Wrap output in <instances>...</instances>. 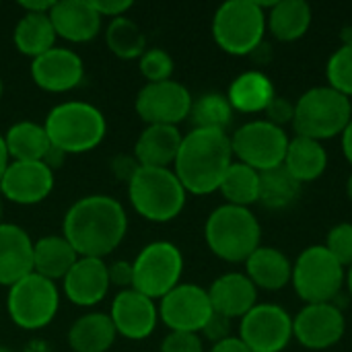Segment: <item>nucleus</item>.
Segmentation results:
<instances>
[{
  "mask_svg": "<svg viewBox=\"0 0 352 352\" xmlns=\"http://www.w3.org/2000/svg\"><path fill=\"white\" fill-rule=\"evenodd\" d=\"M128 219L124 206L103 194L76 200L62 223V235L80 258H101L111 254L124 239Z\"/></svg>",
  "mask_w": 352,
  "mask_h": 352,
  "instance_id": "nucleus-1",
  "label": "nucleus"
},
{
  "mask_svg": "<svg viewBox=\"0 0 352 352\" xmlns=\"http://www.w3.org/2000/svg\"><path fill=\"white\" fill-rule=\"evenodd\" d=\"M231 163L233 148L231 136H227V132L194 128L182 138L173 173L186 192L206 196L219 190Z\"/></svg>",
  "mask_w": 352,
  "mask_h": 352,
  "instance_id": "nucleus-2",
  "label": "nucleus"
},
{
  "mask_svg": "<svg viewBox=\"0 0 352 352\" xmlns=\"http://www.w3.org/2000/svg\"><path fill=\"white\" fill-rule=\"evenodd\" d=\"M43 128L52 146L64 155H78L101 144L107 132V122L91 103L64 101L50 109Z\"/></svg>",
  "mask_w": 352,
  "mask_h": 352,
  "instance_id": "nucleus-3",
  "label": "nucleus"
},
{
  "mask_svg": "<svg viewBox=\"0 0 352 352\" xmlns=\"http://www.w3.org/2000/svg\"><path fill=\"white\" fill-rule=\"evenodd\" d=\"M204 239L217 258L225 262H245L260 248L262 229L250 208L223 204L206 219Z\"/></svg>",
  "mask_w": 352,
  "mask_h": 352,
  "instance_id": "nucleus-4",
  "label": "nucleus"
},
{
  "mask_svg": "<svg viewBox=\"0 0 352 352\" xmlns=\"http://www.w3.org/2000/svg\"><path fill=\"white\" fill-rule=\"evenodd\" d=\"M132 208L146 221L169 223L182 214L188 192L167 167H138L128 182Z\"/></svg>",
  "mask_w": 352,
  "mask_h": 352,
  "instance_id": "nucleus-5",
  "label": "nucleus"
},
{
  "mask_svg": "<svg viewBox=\"0 0 352 352\" xmlns=\"http://www.w3.org/2000/svg\"><path fill=\"white\" fill-rule=\"evenodd\" d=\"M352 120L351 99L332 87H314L295 103L293 128L297 136L328 140L344 132Z\"/></svg>",
  "mask_w": 352,
  "mask_h": 352,
  "instance_id": "nucleus-6",
  "label": "nucleus"
},
{
  "mask_svg": "<svg viewBox=\"0 0 352 352\" xmlns=\"http://www.w3.org/2000/svg\"><path fill=\"white\" fill-rule=\"evenodd\" d=\"M266 10L256 0H229L212 19L217 45L231 56H250L264 43Z\"/></svg>",
  "mask_w": 352,
  "mask_h": 352,
  "instance_id": "nucleus-7",
  "label": "nucleus"
},
{
  "mask_svg": "<svg viewBox=\"0 0 352 352\" xmlns=\"http://www.w3.org/2000/svg\"><path fill=\"white\" fill-rule=\"evenodd\" d=\"M346 280L344 266L324 248L311 245L293 264L291 283L295 293L309 303H332Z\"/></svg>",
  "mask_w": 352,
  "mask_h": 352,
  "instance_id": "nucleus-8",
  "label": "nucleus"
},
{
  "mask_svg": "<svg viewBox=\"0 0 352 352\" xmlns=\"http://www.w3.org/2000/svg\"><path fill=\"white\" fill-rule=\"evenodd\" d=\"M132 289L155 301L163 299L179 285L184 274V256L171 241H153L140 250L132 262Z\"/></svg>",
  "mask_w": 352,
  "mask_h": 352,
  "instance_id": "nucleus-9",
  "label": "nucleus"
},
{
  "mask_svg": "<svg viewBox=\"0 0 352 352\" xmlns=\"http://www.w3.org/2000/svg\"><path fill=\"white\" fill-rule=\"evenodd\" d=\"M60 295L56 283L31 272L8 287L6 309L14 326L23 330H41L58 314Z\"/></svg>",
  "mask_w": 352,
  "mask_h": 352,
  "instance_id": "nucleus-10",
  "label": "nucleus"
},
{
  "mask_svg": "<svg viewBox=\"0 0 352 352\" xmlns=\"http://www.w3.org/2000/svg\"><path fill=\"white\" fill-rule=\"evenodd\" d=\"M231 148L239 163L262 173L285 163L289 136L285 128H278L268 120H254L235 130L231 136Z\"/></svg>",
  "mask_w": 352,
  "mask_h": 352,
  "instance_id": "nucleus-11",
  "label": "nucleus"
},
{
  "mask_svg": "<svg viewBox=\"0 0 352 352\" xmlns=\"http://www.w3.org/2000/svg\"><path fill=\"white\" fill-rule=\"evenodd\" d=\"M190 91L177 80L146 82L136 95V113L148 126H177L190 118Z\"/></svg>",
  "mask_w": 352,
  "mask_h": 352,
  "instance_id": "nucleus-12",
  "label": "nucleus"
},
{
  "mask_svg": "<svg viewBox=\"0 0 352 352\" xmlns=\"http://www.w3.org/2000/svg\"><path fill=\"white\" fill-rule=\"evenodd\" d=\"M239 338L252 352L285 351L293 338V318L274 303L256 305L241 318Z\"/></svg>",
  "mask_w": 352,
  "mask_h": 352,
  "instance_id": "nucleus-13",
  "label": "nucleus"
},
{
  "mask_svg": "<svg viewBox=\"0 0 352 352\" xmlns=\"http://www.w3.org/2000/svg\"><path fill=\"white\" fill-rule=\"evenodd\" d=\"M159 318L171 332L198 334L210 320L212 305L208 291L198 285L179 283L159 303Z\"/></svg>",
  "mask_w": 352,
  "mask_h": 352,
  "instance_id": "nucleus-14",
  "label": "nucleus"
},
{
  "mask_svg": "<svg viewBox=\"0 0 352 352\" xmlns=\"http://www.w3.org/2000/svg\"><path fill=\"white\" fill-rule=\"evenodd\" d=\"M346 320L334 303H309L293 320V338L309 351H326L344 336Z\"/></svg>",
  "mask_w": 352,
  "mask_h": 352,
  "instance_id": "nucleus-15",
  "label": "nucleus"
},
{
  "mask_svg": "<svg viewBox=\"0 0 352 352\" xmlns=\"http://www.w3.org/2000/svg\"><path fill=\"white\" fill-rule=\"evenodd\" d=\"M54 190V171L43 161H10L2 182L0 194L23 206L43 202Z\"/></svg>",
  "mask_w": 352,
  "mask_h": 352,
  "instance_id": "nucleus-16",
  "label": "nucleus"
},
{
  "mask_svg": "<svg viewBox=\"0 0 352 352\" xmlns=\"http://www.w3.org/2000/svg\"><path fill=\"white\" fill-rule=\"evenodd\" d=\"M33 82L47 93H66L76 89L85 76L82 58L66 47H52L31 62Z\"/></svg>",
  "mask_w": 352,
  "mask_h": 352,
  "instance_id": "nucleus-17",
  "label": "nucleus"
},
{
  "mask_svg": "<svg viewBox=\"0 0 352 352\" xmlns=\"http://www.w3.org/2000/svg\"><path fill=\"white\" fill-rule=\"evenodd\" d=\"M109 318L120 336L128 340H144L157 326L159 309L146 295L138 293L136 289H126L116 295Z\"/></svg>",
  "mask_w": 352,
  "mask_h": 352,
  "instance_id": "nucleus-18",
  "label": "nucleus"
},
{
  "mask_svg": "<svg viewBox=\"0 0 352 352\" xmlns=\"http://www.w3.org/2000/svg\"><path fill=\"white\" fill-rule=\"evenodd\" d=\"M64 295L78 307H93L109 291L107 264L101 258H78L62 280Z\"/></svg>",
  "mask_w": 352,
  "mask_h": 352,
  "instance_id": "nucleus-19",
  "label": "nucleus"
},
{
  "mask_svg": "<svg viewBox=\"0 0 352 352\" xmlns=\"http://www.w3.org/2000/svg\"><path fill=\"white\" fill-rule=\"evenodd\" d=\"M50 19L58 37L70 43H87L99 35L101 14L93 8L91 0H62L54 2Z\"/></svg>",
  "mask_w": 352,
  "mask_h": 352,
  "instance_id": "nucleus-20",
  "label": "nucleus"
},
{
  "mask_svg": "<svg viewBox=\"0 0 352 352\" xmlns=\"http://www.w3.org/2000/svg\"><path fill=\"white\" fill-rule=\"evenodd\" d=\"M210 305L214 314H221L229 320H241L258 303L256 285L241 272H229L219 276L208 289Z\"/></svg>",
  "mask_w": 352,
  "mask_h": 352,
  "instance_id": "nucleus-21",
  "label": "nucleus"
},
{
  "mask_svg": "<svg viewBox=\"0 0 352 352\" xmlns=\"http://www.w3.org/2000/svg\"><path fill=\"white\" fill-rule=\"evenodd\" d=\"M33 272V241L25 229L0 225V287H12Z\"/></svg>",
  "mask_w": 352,
  "mask_h": 352,
  "instance_id": "nucleus-22",
  "label": "nucleus"
},
{
  "mask_svg": "<svg viewBox=\"0 0 352 352\" xmlns=\"http://www.w3.org/2000/svg\"><path fill=\"white\" fill-rule=\"evenodd\" d=\"M182 138L177 126H146L134 144V159L140 167L169 169V165L175 163Z\"/></svg>",
  "mask_w": 352,
  "mask_h": 352,
  "instance_id": "nucleus-23",
  "label": "nucleus"
},
{
  "mask_svg": "<svg viewBox=\"0 0 352 352\" xmlns=\"http://www.w3.org/2000/svg\"><path fill=\"white\" fill-rule=\"evenodd\" d=\"M245 276L264 291H280L291 283L293 264L276 248H258L245 260Z\"/></svg>",
  "mask_w": 352,
  "mask_h": 352,
  "instance_id": "nucleus-24",
  "label": "nucleus"
},
{
  "mask_svg": "<svg viewBox=\"0 0 352 352\" xmlns=\"http://www.w3.org/2000/svg\"><path fill=\"white\" fill-rule=\"evenodd\" d=\"M80 256L64 235H47L33 243V272L47 280H64Z\"/></svg>",
  "mask_w": 352,
  "mask_h": 352,
  "instance_id": "nucleus-25",
  "label": "nucleus"
},
{
  "mask_svg": "<svg viewBox=\"0 0 352 352\" xmlns=\"http://www.w3.org/2000/svg\"><path fill=\"white\" fill-rule=\"evenodd\" d=\"M276 97L272 80L260 72V70H248L239 74L227 93V99L233 107V111L241 113H258L266 111L270 101Z\"/></svg>",
  "mask_w": 352,
  "mask_h": 352,
  "instance_id": "nucleus-26",
  "label": "nucleus"
},
{
  "mask_svg": "<svg viewBox=\"0 0 352 352\" xmlns=\"http://www.w3.org/2000/svg\"><path fill=\"white\" fill-rule=\"evenodd\" d=\"M311 27V6L303 0H278L266 12V29L278 41H297Z\"/></svg>",
  "mask_w": 352,
  "mask_h": 352,
  "instance_id": "nucleus-27",
  "label": "nucleus"
},
{
  "mask_svg": "<svg viewBox=\"0 0 352 352\" xmlns=\"http://www.w3.org/2000/svg\"><path fill=\"white\" fill-rule=\"evenodd\" d=\"M116 336L118 332L109 314H87L70 326L68 344L74 352H107Z\"/></svg>",
  "mask_w": 352,
  "mask_h": 352,
  "instance_id": "nucleus-28",
  "label": "nucleus"
},
{
  "mask_svg": "<svg viewBox=\"0 0 352 352\" xmlns=\"http://www.w3.org/2000/svg\"><path fill=\"white\" fill-rule=\"evenodd\" d=\"M283 167L301 184L316 182L328 167V153L322 142L305 136H295L293 140H289Z\"/></svg>",
  "mask_w": 352,
  "mask_h": 352,
  "instance_id": "nucleus-29",
  "label": "nucleus"
},
{
  "mask_svg": "<svg viewBox=\"0 0 352 352\" xmlns=\"http://www.w3.org/2000/svg\"><path fill=\"white\" fill-rule=\"evenodd\" d=\"M10 161H43L52 142L41 124L16 122L4 134Z\"/></svg>",
  "mask_w": 352,
  "mask_h": 352,
  "instance_id": "nucleus-30",
  "label": "nucleus"
},
{
  "mask_svg": "<svg viewBox=\"0 0 352 352\" xmlns=\"http://www.w3.org/2000/svg\"><path fill=\"white\" fill-rule=\"evenodd\" d=\"M56 31L52 25L50 14H31L25 12L14 31H12V41L16 45V50L23 56H29L31 60L39 58L41 54L50 52L54 47L56 41Z\"/></svg>",
  "mask_w": 352,
  "mask_h": 352,
  "instance_id": "nucleus-31",
  "label": "nucleus"
},
{
  "mask_svg": "<svg viewBox=\"0 0 352 352\" xmlns=\"http://www.w3.org/2000/svg\"><path fill=\"white\" fill-rule=\"evenodd\" d=\"M219 192L227 200V204L248 208L250 204L260 200V171L235 161L227 169Z\"/></svg>",
  "mask_w": 352,
  "mask_h": 352,
  "instance_id": "nucleus-32",
  "label": "nucleus"
},
{
  "mask_svg": "<svg viewBox=\"0 0 352 352\" xmlns=\"http://www.w3.org/2000/svg\"><path fill=\"white\" fill-rule=\"evenodd\" d=\"M301 182H297L283 165L260 173V200L270 210H283L291 206L301 194Z\"/></svg>",
  "mask_w": 352,
  "mask_h": 352,
  "instance_id": "nucleus-33",
  "label": "nucleus"
},
{
  "mask_svg": "<svg viewBox=\"0 0 352 352\" xmlns=\"http://www.w3.org/2000/svg\"><path fill=\"white\" fill-rule=\"evenodd\" d=\"M105 41L107 47L122 60H134L146 52V37L142 29L128 16H118L109 21Z\"/></svg>",
  "mask_w": 352,
  "mask_h": 352,
  "instance_id": "nucleus-34",
  "label": "nucleus"
},
{
  "mask_svg": "<svg viewBox=\"0 0 352 352\" xmlns=\"http://www.w3.org/2000/svg\"><path fill=\"white\" fill-rule=\"evenodd\" d=\"M190 120L198 130H219L225 132L233 120V107L227 95L221 93H206L192 103Z\"/></svg>",
  "mask_w": 352,
  "mask_h": 352,
  "instance_id": "nucleus-35",
  "label": "nucleus"
},
{
  "mask_svg": "<svg viewBox=\"0 0 352 352\" xmlns=\"http://www.w3.org/2000/svg\"><path fill=\"white\" fill-rule=\"evenodd\" d=\"M326 76H328V87L336 89L338 93L346 95L349 99L352 97V41L342 43L332 58L328 60V68H326Z\"/></svg>",
  "mask_w": 352,
  "mask_h": 352,
  "instance_id": "nucleus-36",
  "label": "nucleus"
},
{
  "mask_svg": "<svg viewBox=\"0 0 352 352\" xmlns=\"http://www.w3.org/2000/svg\"><path fill=\"white\" fill-rule=\"evenodd\" d=\"M138 68L148 82H163L173 74V58L161 47H151L138 58Z\"/></svg>",
  "mask_w": 352,
  "mask_h": 352,
  "instance_id": "nucleus-37",
  "label": "nucleus"
},
{
  "mask_svg": "<svg viewBox=\"0 0 352 352\" xmlns=\"http://www.w3.org/2000/svg\"><path fill=\"white\" fill-rule=\"evenodd\" d=\"M342 266H352V223H340L330 229L324 245Z\"/></svg>",
  "mask_w": 352,
  "mask_h": 352,
  "instance_id": "nucleus-38",
  "label": "nucleus"
},
{
  "mask_svg": "<svg viewBox=\"0 0 352 352\" xmlns=\"http://www.w3.org/2000/svg\"><path fill=\"white\" fill-rule=\"evenodd\" d=\"M159 352H204V349H202V340L198 334L169 332L163 338Z\"/></svg>",
  "mask_w": 352,
  "mask_h": 352,
  "instance_id": "nucleus-39",
  "label": "nucleus"
},
{
  "mask_svg": "<svg viewBox=\"0 0 352 352\" xmlns=\"http://www.w3.org/2000/svg\"><path fill=\"white\" fill-rule=\"evenodd\" d=\"M266 120L278 128H283L285 124H293V118H295V103H291L289 99L285 97H274L270 101V105L266 107Z\"/></svg>",
  "mask_w": 352,
  "mask_h": 352,
  "instance_id": "nucleus-40",
  "label": "nucleus"
},
{
  "mask_svg": "<svg viewBox=\"0 0 352 352\" xmlns=\"http://www.w3.org/2000/svg\"><path fill=\"white\" fill-rule=\"evenodd\" d=\"M107 276H109V285H116V287H120L122 291L132 289V283H134V268H132V262L118 260V262L107 264Z\"/></svg>",
  "mask_w": 352,
  "mask_h": 352,
  "instance_id": "nucleus-41",
  "label": "nucleus"
},
{
  "mask_svg": "<svg viewBox=\"0 0 352 352\" xmlns=\"http://www.w3.org/2000/svg\"><path fill=\"white\" fill-rule=\"evenodd\" d=\"M202 334L208 340H212V344H217V342H221L225 338H231V320L221 316V314H212L210 320L206 322Z\"/></svg>",
  "mask_w": 352,
  "mask_h": 352,
  "instance_id": "nucleus-42",
  "label": "nucleus"
},
{
  "mask_svg": "<svg viewBox=\"0 0 352 352\" xmlns=\"http://www.w3.org/2000/svg\"><path fill=\"white\" fill-rule=\"evenodd\" d=\"M91 4L101 14V19L103 16H111V19L124 16L132 8L130 0H91Z\"/></svg>",
  "mask_w": 352,
  "mask_h": 352,
  "instance_id": "nucleus-43",
  "label": "nucleus"
},
{
  "mask_svg": "<svg viewBox=\"0 0 352 352\" xmlns=\"http://www.w3.org/2000/svg\"><path fill=\"white\" fill-rule=\"evenodd\" d=\"M138 167H140V165H138V161H136L134 157L120 155V157H116V161H113V171H116L124 182H130Z\"/></svg>",
  "mask_w": 352,
  "mask_h": 352,
  "instance_id": "nucleus-44",
  "label": "nucleus"
},
{
  "mask_svg": "<svg viewBox=\"0 0 352 352\" xmlns=\"http://www.w3.org/2000/svg\"><path fill=\"white\" fill-rule=\"evenodd\" d=\"M210 352H252V351L245 346V342H243L241 338L231 336V338H225V340H221V342L212 344Z\"/></svg>",
  "mask_w": 352,
  "mask_h": 352,
  "instance_id": "nucleus-45",
  "label": "nucleus"
},
{
  "mask_svg": "<svg viewBox=\"0 0 352 352\" xmlns=\"http://www.w3.org/2000/svg\"><path fill=\"white\" fill-rule=\"evenodd\" d=\"M19 6L31 14H50L54 0H23V2H19Z\"/></svg>",
  "mask_w": 352,
  "mask_h": 352,
  "instance_id": "nucleus-46",
  "label": "nucleus"
},
{
  "mask_svg": "<svg viewBox=\"0 0 352 352\" xmlns=\"http://www.w3.org/2000/svg\"><path fill=\"white\" fill-rule=\"evenodd\" d=\"M340 136H342V153H344L346 161L352 165V120L349 122V126L344 128V132Z\"/></svg>",
  "mask_w": 352,
  "mask_h": 352,
  "instance_id": "nucleus-47",
  "label": "nucleus"
},
{
  "mask_svg": "<svg viewBox=\"0 0 352 352\" xmlns=\"http://www.w3.org/2000/svg\"><path fill=\"white\" fill-rule=\"evenodd\" d=\"M8 165H10V157H8V151H6L4 136L0 134V182H2V177H4V173H6V169H8Z\"/></svg>",
  "mask_w": 352,
  "mask_h": 352,
  "instance_id": "nucleus-48",
  "label": "nucleus"
},
{
  "mask_svg": "<svg viewBox=\"0 0 352 352\" xmlns=\"http://www.w3.org/2000/svg\"><path fill=\"white\" fill-rule=\"evenodd\" d=\"M346 285H349V291H351V297H352V266L349 268V272H346V280H344Z\"/></svg>",
  "mask_w": 352,
  "mask_h": 352,
  "instance_id": "nucleus-49",
  "label": "nucleus"
},
{
  "mask_svg": "<svg viewBox=\"0 0 352 352\" xmlns=\"http://www.w3.org/2000/svg\"><path fill=\"white\" fill-rule=\"evenodd\" d=\"M346 194H349V198L352 200V173L351 177H349V182H346Z\"/></svg>",
  "mask_w": 352,
  "mask_h": 352,
  "instance_id": "nucleus-50",
  "label": "nucleus"
},
{
  "mask_svg": "<svg viewBox=\"0 0 352 352\" xmlns=\"http://www.w3.org/2000/svg\"><path fill=\"white\" fill-rule=\"evenodd\" d=\"M2 91H4V85H2V76H0V99H2Z\"/></svg>",
  "mask_w": 352,
  "mask_h": 352,
  "instance_id": "nucleus-51",
  "label": "nucleus"
},
{
  "mask_svg": "<svg viewBox=\"0 0 352 352\" xmlns=\"http://www.w3.org/2000/svg\"><path fill=\"white\" fill-rule=\"evenodd\" d=\"M0 352H12L10 349H6V346H0Z\"/></svg>",
  "mask_w": 352,
  "mask_h": 352,
  "instance_id": "nucleus-52",
  "label": "nucleus"
},
{
  "mask_svg": "<svg viewBox=\"0 0 352 352\" xmlns=\"http://www.w3.org/2000/svg\"><path fill=\"white\" fill-rule=\"evenodd\" d=\"M0 225H2V202H0Z\"/></svg>",
  "mask_w": 352,
  "mask_h": 352,
  "instance_id": "nucleus-53",
  "label": "nucleus"
}]
</instances>
